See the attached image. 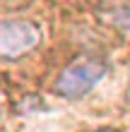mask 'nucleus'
<instances>
[{"label":"nucleus","mask_w":130,"mask_h":132,"mask_svg":"<svg viewBox=\"0 0 130 132\" xmlns=\"http://www.w3.org/2000/svg\"><path fill=\"white\" fill-rule=\"evenodd\" d=\"M94 132H116V130H111V127H106V130H94Z\"/></svg>","instance_id":"20e7f679"},{"label":"nucleus","mask_w":130,"mask_h":132,"mask_svg":"<svg viewBox=\"0 0 130 132\" xmlns=\"http://www.w3.org/2000/svg\"><path fill=\"white\" fill-rule=\"evenodd\" d=\"M106 63L96 55H82L70 63L53 84V91L65 98H82L106 77Z\"/></svg>","instance_id":"f257e3e1"},{"label":"nucleus","mask_w":130,"mask_h":132,"mask_svg":"<svg viewBox=\"0 0 130 132\" xmlns=\"http://www.w3.org/2000/svg\"><path fill=\"white\" fill-rule=\"evenodd\" d=\"M99 19L106 24L120 29V31H130V5H104L96 7Z\"/></svg>","instance_id":"7ed1b4c3"},{"label":"nucleus","mask_w":130,"mask_h":132,"mask_svg":"<svg viewBox=\"0 0 130 132\" xmlns=\"http://www.w3.org/2000/svg\"><path fill=\"white\" fill-rule=\"evenodd\" d=\"M41 41V29L29 19L0 22V60H17L34 51Z\"/></svg>","instance_id":"f03ea898"}]
</instances>
